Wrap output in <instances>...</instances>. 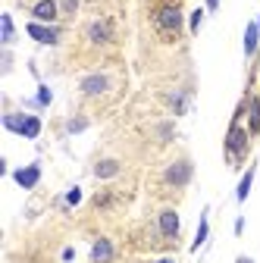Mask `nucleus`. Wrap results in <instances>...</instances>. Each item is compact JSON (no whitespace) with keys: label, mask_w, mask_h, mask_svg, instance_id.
Returning <instances> with one entry per match:
<instances>
[{"label":"nucleus","mask_w":260,"mask_h":263,"mask_svg":"<svg viewBox=\"0 0 260 263\" xmlns=\"http://www.w3.org/2000/svg\"><path fill=\"white\" fill-rule=\"evenodd\" d=\"M226 151H229V157H232L235 163L248 154V132H245L238 122L229 125V135H226Z\"/></svg>","instance_id":"1"},{"label":"nucleus","mask_w":260,"mask_h":263,"mask_svg":"<svg viewBox=\"0 0 260 263\" xmlns=\"http://www.w3.org/2000/svg\"><path fill=\"white\" fill-rule=\"evenodd\" d=\"M154 22L163 28V31H176L182 25V13H179V7H160L157 16H154Z\"/></svg>","instance_id":"2"},{"label":"nucleus","mask_w":260,"mask_h":263,"mask_svg":"<svg viewBox=\"0 0 260 263\" xmlns=\"http://www.w3.org/2000/svg\"><path fill=\"white\" fill-rule=\"evenodd\" d=\"M191 176H194V166L188 160H179V163H173V166L166 170V182L170 185H188Z\"/></svg>","instance_id":"3"},{"label":"nucleus","mask_w":260,"mask_h":263,"mask_svg":"<svg viewBox=\"0 0 260 263\" xmlns=\"http://www.w3.org/2000/svg\"><path fill=\"white\" fill-rule=\"evenodd\" d=\"M25 31H28V35L35 38L38 44H57V41H60V31L50 28V25H41V22H28Z\"/></svg>","instance_id":"4"},{"label":"nucleus","mask_w":260,"mask_h":263,"mask_svg":"<svg viewBox=\"0 0 260 263\" xmlns=\"http://www.w3.org/2000/svg\"><path fill=\"white\" fill-rule=\"evenodd\" d=\"M107 88H110V79L101 76V72H94V76H85V79H82V94H88V97L104 94Z\"/></svg>","instance_id":"5"},{"label":"nucleus","mask_w":260,"mask_h":263,"mask_svg":"<svg viewBox=\"0 0 260 263\" xmlns=\"http://www.w3.org/2000/svg\"><path fill=\"white\" fill-rule=\"evenodd\" d=\"M13 179H16V185H22V188L28 191V188H35V185H38V179H41V166H38V163H31V166H22V170L13 173Z\"/></svg>","instance_id":"6"},{"label":"nucleus","mask_w":260,"mask_h":263,"mask_svg":"<svg viewBox=\"0 0 260 263\" xmlns=\"http://www.w3.org/2000/svg\"><path fill=\"white\" fill-rule=\"evenodd\" d=\"M57 13H60L57 0H38V4L31 7V16H35L38 22H53V19H57Z\"/></svg>","instance_id":"7"},{"label":"nucleus","mask_w":260,"mask_h":263,"mask_svg":"<svg viewBox=\"0 0 260 263\" xmlns=\"http://www.w3.org/2000/svg\"><path fill=\"white\" fill-rule=\"evenodd\" d=\"M179 213L176 210H163V213H160V232H163L166 238H176L179 235Z\"/></svg>","instance_id":"8"},{"label":"nucleus","mask_w":260,"mask_h":263,"mask_svg":"<svg viewBox=\"0 0 260 263\" xmlns=\"http://www.w3.org/2000/svg\"><path fill=\"white\" fill-rule=\"evenodd\" d=\"M110 260H113V241L97 238L91 248V263H110Z\"/></svg>","instance_id":"9"},{"label":"nucleus","mask_w":260,"mask_h":263,"mask_svg":"<svg viewBox=\"0 0 260 263\" xmlns=\"http://www.w3.org/2000/svg\"><path fill=\"white\" fill-rule=\"evenodd\" d=\"M257 44H260V25L257 22H248V28H245V57H254L257 53Z\"/></svg>","instance_id":"10"},{"label":"nucleus","mask_w":260,"mask_h":263,"mask_svg":"<svg viewBox=\"0 0 260 263\" xmlns=\"http://www.w3.org/2000/svg\"><path fill=\"white\" fill-rule=\"evenodd\" d=\"M254 173H257V166H251V170L242 176L238 188H235V201H238V204H245V201H248V194H251V185H254Z\"/></svg>","instance_id":"11"},{"label":"nucleus","mask_w":260,"mask_h":263,"mask_svg":"<svg viewBox=\"0 0 260 263\" xmlns=\"http://www.w3.org/2000/svg\"><path fill=\"white\" fill-rule=\"evenodd\" d=\"M88 38H91L94 44H107V41H110V25H107V22H91Z\"/></svg>","instance_id":"12"},{"label":"nucleus","mask_w":260,"mask_h":263,"mask_svg":"<svg viewBox=\"0 0 260 263\" xmlns=\"http://www.w3.org/2000/svg\"><path fill=\"white\" fill-rule=\"evenodd\" d=\"M41 135V119L38 116H22V138H38Z\"/></svg>","instance_id":"13"},{"label":"nucleus","mask_w":260,"mask_h":263,"mask_svg":"<svg viewBox=\"0 0 260 263\" xmlns=\"http://www.w3.org/2000/svg\"><path fill=\"white\" fill-rule=\"evenodd\" d=\"M116 173H119V163H116V160H101V163L94 166V176H97V179H113Z\"/></svg>","instance_id":"14"},{"label":"nucleus","mask_w":260,"mask_h":263,"mask_svg":"<svg viewBox=\"0 0 260 263\" xmlns=\"http://www.w3.org/2000/svg\"><path fill=\"white\" fill-rule=\"evenodd\" d=\"M207 235H210V226H207V210L201 213V226H198V235H194V241H191V251H201V245L207 241Z\"/></svg>","instance_id":"15"},{"label":"nucleus","mask_w":260,"mask_h":263,"mask_svg":"<svg viewBox=\"0 0 260 263\" xmlns=\"http://www.w3.org/2000/svg\"><path fill=\"white\" fill-rule=\"evenodd\" d=\"M4 125H7V132L22 135V116H19V113H7V116H4Z\"/></svg>","instance_id":"16"},{"label":"nucleus","mask_w":260,"mask_h":263,"mask_svg":"<svg viewBox=\"0 0 260 263\" xmlns=\"http://www.w3.org/2000/svg\"><path fill=\"white\" fill-rule=\"evenodd\" d=\"M251 135H257V132H260V97H257V101L251 104Z\"/></svg>","instance_id":"17"},{"label":"nucleus","mask_w":260,"mask_h":263,"mask_svg":"<svg viewBox=\"0 0 260 263\" xmlns=\"http://www.w3.org/2000/svg\"><path fill=\"white\" fill-rule=\"evenodd\" d=\"M50 101H53V91H50L47 85H41V88H38V104H41V107H47Z\"/></svg>","instance_id":"18"},{"label":"nucleus","mask_w":260,"mask_h":263,"mask_svg":"<svg viewBox=\"0 0 260 263\" xmlns=\"http://www.w3.org/2000/svg\"><path fill=\"white\" fill-rule=\"evenodd\" d=\"M0 22H4V44H10L13 41V19L4 13V19H0Z\"/></svg>","instance_id":"19"},{"label":"nucleus","mask_w":260,"mask_h":263,"mask_svg":"<svg viewBox=\"0 0 260 263\" xmlns=\"http://www.w3.org/2000/svg\"><path fill=\"white\" fill-rule=\"evenodd\" d=\"M201 22H204V10H194V13H191V19H188L191 31H198V28H201Z\"/></svg>","instance_id":"20"},{"label":"nucleus","mask_w":260,"mask_h":263,"mask_svg":"<svg viewBox=\"0 0 260 263\" xmlns=\"http://www.w3.org/2000/svg\"><path fill=\"white\" fill-rule=\"evenodd\" d=\"M79 201H82V188L76 185V188H69V194H66V204H69V207H76Z\"/></svg>","instance_id":"21"},{"label":"nucleus","mask_w":260,"mask_h":263,"mask_svg":"<svg viewBox=\"0 0 260 263\" xmlns=\"http://www.w3.org/2000/svg\"><path fill=\"white\" fill-rule=\"evenodd\" d=\"M85 128H88V119H72L66 125V132H72V135H76V132H85Z\"/></svg>","instance_id":"22"},{"label":"nucleus","mask_w":260,"mask_h":263,"mask_svg":"<svg viewBox=\"0 0 260 263\" xmlns=\"http://www.w3.org/2000/svg\"><path fill=\"white\" fill-rule=\"evenodd\" d=\"M173 110H176V113H185V97H179V94L173 97Z\"/></svg>","instance_id":"23"},{"label":"nucleus","mask_w":260,"mask_h":263,"mask_svg":"<svg viewBox=\"0 0 260 263\" xmlns=\"http://www.w3.org/2000/svg\"><path fill=\"white\" fill-rule=\"evenodd\" d=\"M76 7H79V0H63V10L66 13H76Z\"/></svg>","instance_id":"24"},{"label":"nucleus","mask_w":260,"mask_h":263,"mask_svg":"<svg viewBox=\"0 0 260 263\" xmlns=\"http://www.w3.org/2000/svg\"><path fill=\"white\" fill-rule=\"evenodd\" d=\"M242 232H245V219L238 216V219H235V235H242Z\"/></svg>","instance_id":"25"},{"label":"nucleus","mask_w":260,"mask_h":263,"mask_svg":"<svg viewBox=\"0 0 260 263\" xmlns=\"http://www.w3.org/2000/svg\"><path fill=\"white\" fill-rule=\"evenodd\" d=\"M219 7V0H207V10H216Z\"/></svg>","instance_id":"26"},{"label":"nucleus","mask_w":260,"mask_h":263,"mask_svg":"<svg viewBox=\"0 0 260 263\" xmlns=\"http://www.w3.org/2000/svg\"><path fill=\"white\" fill-rule=\"evenodd\" d=\"M235 263H254V260H251V257H238Z\"/></svg>","instance_id":"27"},{"label":"nucleus","mask_w":260,"mask_h":263,"mask_svg":"<svg viewBox=\"0 0 260 263\" xmlns=\"http://www.w3.org/2000/svg\"><path fill=\"white\" fill-rule=\"evenodd\" d=\"M157 263H173V260H170V257H163V260H157Z\"/></svg>","instance_id":"28"}]
</instances>
